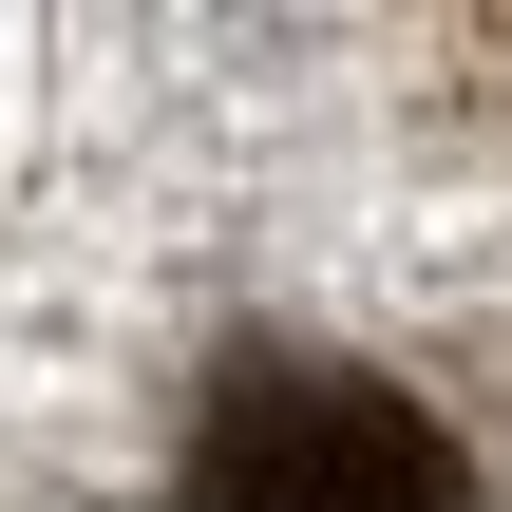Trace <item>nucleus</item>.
Wrapping results in <instances>:
<instances>
[{"mask_svg":"<svg viewBox=\"0 0 512 512\" xmlns=\"http://www.w3.org/2000/svg\"><path fill=\"white\" fill-rule=\"evenodd\" d=\"M190 512H475L456 437L361 361H247L190 418Z\"/></svg>","mask_w":512,"mask_h":512,"instance_id":"nucleus-1","label":"nucleus"}]
</instances>
